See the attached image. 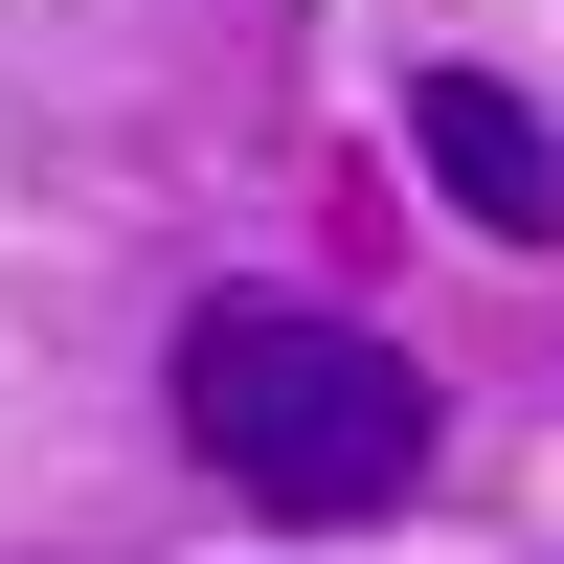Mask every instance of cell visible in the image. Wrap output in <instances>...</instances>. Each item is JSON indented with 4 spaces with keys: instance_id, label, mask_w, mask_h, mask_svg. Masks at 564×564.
Listing matches in <instances>:
<instances>
[{
    "instance_id": "cell-1",
    "label": "cell",
    "mask_w": 564,
    "mask_h": 564,
    "mask_svg": "<svg viewBox=\"0 0 564 564\" xmlns=\"http://www.w3.org/2000/svg\"><path fill=\"white\" fill-rule=\"evenodd\" d=\"M181 452L249 520H384L430 475V361L316 316V294H204L181 316Z\"/></svg>"
},
{
    "instance_id": "cell-2",
    "label": "cell",
    "mask_w": 564,
    "mask_h": 564,
    "mask_svg": "<svg viewBox=\"0 0 564 564\" xmlns=\"http://www.w3.org/2000/svg\"><path fill=\"white\" fill-rule=\"evenodd\" d=\"M406 159H430V204L497 226V249H542V226H564V135H542L497 68H430V90H406Z\"/></svg>"
}]
</instances>
